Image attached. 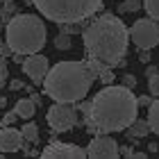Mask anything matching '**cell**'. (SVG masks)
I'll list each match as a JSON object with an SVG mask.
<instances>
[{
  "label": "cell",
  "instance_id": "1",
  "mask_svg": "<svg viewBox=\"0 0 159 159\" xmlns=\"http://www.w3.org/2000/svg\"><path fill=\"white\" fill-rule=\"evenodd\" d=\"M82 102V100H80ZM80 109L86 116V132L89 134H111L123 132L129 123L136 118L139 102L132 89L125 84H105L91 102H82Z\"/></svg>",
  "mask_w": 159,
  "mask_h": 159
},
{
  "label": "cell",
  "instance_id": "2",
  "mask_svg": "<svg viewBox=\"0 0 159 159\" xmlns=\"http://www.w3.org/2000/svg\"><path fill=\"white\" fill-rule=\"evenodd\" d=\"M82 41H84L86 57L100 59L114 68L123 64V57H125L129 43V32L127 25L116 14L105 11L86 25V30L82 32Z\"/></svg>",
  "mask_w": 159,
  "mask_h": 159
},
{
  "label": "cell",
  "instance_id": "3",
  "mask_svg": "<svg viewBox=\"0 0 159 159\" xmlns=\"http://www.w3.org/2000/svg\"><path fill=\"white\" fill-rule=\"evenodd\" d=\"M93 80L96 77L86 61H59L48 68L43 77V91L55 102H80L91 91Z\"/></svg>",
  "mask_w": 159,
  "mask_h": 159
},
{
  "label": "cell",
  "instance_id": "4",
  "mask_svg": "<svg viewBox=\"0 0 159 159\" xmlns=\"http://www.w3.org/2000/svg\"><path fill=\"white\" fill-rule=\"evenodd\" d=\"M48 30L46 23L37 14H16L5 30V43L14 52L20 55H32L41 52V48L46 46Z\"/></svg>",
  "mask_w": 159,
  "mask_h": 159
},
{
  "label": "cell",
  "instance_id": "5",
  "mask_svg": "<svg viewBox=\"0 0 159 159\" xmlns=\"http://www.w3.org/2000/svg\"><path fill=\"white\" fill-rule=\"evenodd\" d=\"M43 18L57 25H75L102 9V0H32Z\"/></svg>",
  "mask_w": 159,
  "mask_h": 159
},
{
  "label": "cell",
  "instance_id": "6",
  "mask_svg": "<svg viewBox=\"0 0 159 159\" xmlns=\"http://www.w3.org/2000/svg\"><path fill=\"white\" fill-rule=\"evenodd\" d=\"M129 39L139 50H152L159 46V23L155 18H139L132 27H127Z\"/></svg>",
  "mask_w": 159,
  "mask_h": 159
},
{
  "label": "cell",
  "instance_id": "7",
  "mask_svg": "<svg viewBox=\"0 0 159 159\" xmlns=\"http://www.w3.org/2000/svg\"><path fill=\"white\" fill-rule=\"evenodd\" d=\"M46 120H48V125H50L52 132H70L80 123L75 102H55L48 109Z\"/></svg>",
  "mask_w": 159,
  "mask_h": 159
},
{
  "label": "cell",
  "instance_id": "8",
  "mask_svg": "<svg viewBox=\"0 0 159 159\" xmlns=\"http://www.w3.org/2000/svg\"><path fill=\"white\" fill-rule=\"evenodd\" d=\"M84 150H86V157H91V159H116L120 155V146L109 134H102V132L93 134L91 143Z\"/></svg>",
  "mask_w": 159,
  "mask_h": 159
},
{
  "label": "cell",
  "instance_id": "9",
  "mask_svg": "<svg viewBox=\"0 0 159 159\" xmlns=\"http://www.w3.org/2000/svg\"><path fill=\"white\" fill-rule=\"evenodd\" d=\"M43 159H84L86 150L75 146V143H64V141H52L43 148L41 152Z\"/></svg>",
  "mask_w": 159,
  "mask_h": 159
},
{
  "label": "cell",
  "instance_id": "10",
  "mask_svg": "<svg viewBox=\"0 0 159 159\" xmlns=\"http://www.w3.org/2000/svg\"><path fill=\"white\" fill-rule=\"evenodd\" d=\"M20 66H23L25 75H30V80L34 84H43V77H46L50 64H48V57H43L41 52H32L23 59Z\"/></svg>",
  "mask_w": 159,
  "mask_h": 159
},
{
  "label": "cell",
  "instance_id": "11",
  "mask_svg": "<svg viewBox=\"0 0 159 159\" xmlns=\"http://www.w3.org/2000/svg\"><path fill=\"white\" fill-rule=\"evenodd\" d=\"M27 146V141L23 139L20 129L11 125H0V152H18Z\"/></svg>",
  "mask_w": 159,
  "mask_h": 159
},
{
  "label": "cell",
  "instance_id": "12",
  "mask_svg": "<svg viewBox=\"0 0 159 159\" xmlns=\"http://www.w3.org/2000/svg\"><path fill=\"white\" fill-rule=\"evenodd\" d=\"M86 66H89V70L93 73V77L102 80L105 84H111V82H114V70H111V66H107L105 61L89 57V59H86Z\"/></svg>",
  "mask_w": 159,
  "mask_h": 159
},
{
  "label": "cell",
  "instance_id": "13",
  "mask_svg": "<svg viewBox=\"0 0 159 159\" xmlns=\"http://www.w3.org/2000/svg\"><path fill=\"white\" fill-rule=\"evenodd\" d=\"M123 132H127L129 139H143V136H148V134H150V125H148V120H139V118H134L125 129H123Z\"/></svg>",
  "mask_w": 159,
  "mask_h": 159
},
{
  "label": "cell",
  "instance_id": "14",
  "mask_svg": "<svg viewBox=\"0 0 159 159\" xmlns=\"http://www.w3.org/2000/svg\"><path fill=\"white\" fill-rule=\"evenodd\" d=\"M14 111H16L18 118L30 120V118L34 116V111H37V105L32 102V98H23V100H18V102L14 105Z\"/></svg>",
  "mask_w": 159,
  "mask_h": 159
},
{
  "label": "cell",
  "instance_id": "15",
  "mask_svg": "<svg viewBox=\"0 0 159 159\" xmlns=\"http://www.w3.org/2000/svg\"><path fill=\"white\" fill-rule=\"evenodd\" d=\"M148 125H150V132L159 136V98H155L148 105Z\"/></svg>",
  "mask_w": 159,
  "mask_h": 159
},
{
  "label": "cell",
  "instance_id": "16",
  "mask_svg": "<svg viewBox=\"0 0 159 159\" xmlns=\"http://www.w3.org/2000/svg\"><path fill=\"white\" fill-rule=\"evenodd\" d=\"M146 75H148V91H150V96L159 98V68L157 66H148Z\"/></svg>",
  "mask_w": 159,
  "mask_h": 159
},
{
  "label": "cell",
  "instance_id": "17",
  "mask_svg": "<svg viewBox=\"0 0 159 159\" xmlns=\"http://www.w3.org/2000/svg\"><path fill=\"white\" fill-rule=\"evenodd\" d=\"M20 134H23V139L27 141V143H37L39 141V125H37V123H25V125H23V132H20Z\"/></svg>",
  "mask_w": 159,
  "mask_h": 159
},
{
  "label": "cell",
  "instance_id": "18",
  "mask_svg": "<svg viewBox=\"0 0 159 159\" xmlns=\"http://www.w3.org/2000/svg\"><path fill=\"white\" fill-rule=\"evenodd\" d=\"M143 9L148 11V16L150 18H155V20H159V0H143Z\"/></svg>",
  "mask_w": 159,
  "mask_h": 159
},
{
  "label": "cell",
  "instance_id": "19",
  "mask_svg": "<svg viewBox=\"0 0 159 159\" xmlns=\"http://www.w3.org/2000/svg\"><path fill=\"white\" fill-rule=\"evenodd\" d=\"M141 5H143V0H123L120 11H136V9H141Z\"/></svg>",
  "mask_w": 159,
  "mask_h": 159
},
{
  "label": "cell",
  "instance_id": "20",
  "mask_svg": "<svg viewBox=\"0 0 159 159\" xmlns=\"http://www.w3.org/2000/svg\"><path fill=\"white\" fill-rule=\"evenodd\" d=\"M55 46L59 50H68L70 48V37H68V34H59V37L55 39Z\"/></svg>",
  "mask_w": 159,
  "mask_h": 159
},
{
  "label": "cell",
  "instance_id": "21",
  "mask_svg": "<svg viewBox=\"0 0 159 159\" xmlns=\"http://www.w3.org/2000/svg\"><path fill=\"white\" fill-rule=\"evenodd\" d=\"M16 111H9V114H5V118H2V125H14L16 123Z\"/></svg>",
  "mask_w": 159,
  "mask_h": 159
},
{
  "label": "cell",
  "instance_id": "22",
  "mask_svg": "<svg viewBox=\"0 0 159 159\" xmlns=\"http://www.w3.org/2000/svg\"><path fill=\"white\" fill-rule=\"evenodd\" d=\"M123 84L129 86V89H134V86H136V77L134 75H123Z\"/></svg>",
  "mask_w": 159,
  "mask_h": 159
},
{
  "label": "cell",
  "instance_id": "23",
  "mask_svg": "<svg viewBox=\"0 0 159 159\" xmlns=\"http://www.w3.org/2000/svg\"><path fill=\"white\" fill-rule=\"evenodd\" d=\"M0 73H9V68H7V57L0 55Z\"/></svg>",
  "mask_w": 159,
  "mask_h": 159
},
{
  "label": "cell",
  "instance_id": "24",
  "mask_svg": "<svg viewBox=\"0 0 159 159\" xmlns=\"http://www.w3.org/2000/svg\"><path fill=\"white\" fill-rule=\"evenodd\" d=\"M9 89H11V91H20V89H23V84H20L18 80H11V82H9Z\"/></svg>",
  "mask_w": 159,
  "mask_h": 159
},
{
  "label": "cell",
  "instance_id": "25",
  "mask_svg": "<svg viewBox=\"0 0 159 159\" xmlns=\"http://www.w3.org/2000/svg\"><path fill=\"white\" fill-rule=\"evenodd\" d=\"M136 102H139V105H143V107H148L150 102H152V100H150V96H143V98H136Z\"/></svg>",
  "mask_w": 159,
  "mask_h": 159
},
{
  "label": "cell",
  "instance_id": "26",
  "mask_svg": "<svg viewBox=\"0 0 159 159\" xmlns=\"http://www.w3.org/2000/svg\"><path fill=\"white\" fill-rule=\"evenodd\" d=\"M7 75H9V73H0V89H5V84H7Z\"/></svg>",
  "mask_w": 159,
  "mask_h": 159
},
{
  "label": "cell",
  "instance_id": "27",
  "mask_svg": "<svg viewBox=\"0 0 159 159\" xmlns=\"http://www.w3.org/2000/svg\"><path fill=\"white\" fill-rule=\"evenodd\" d=\"M32 102L34 105H41V96H39V93H32Z\"/></svg>",
  "mask_w": 159,
  "mask_h": 159
},
{
  "label": "cell",
  "instance_id": "28",
  "mask_svg": "<svg viewBox=\"0 0 159 159\" xmlns=\"http://www.w3.org/2000/svg\"><path fill=\"white\" fill-rule=\"evenodd\" d=\"M0 107H7V96H0Z\"/></svg>",
  "mask_w": 159,
  "mask_h": 159
},
{
  "label": "cell",
  "instance_id": "29",
  "mask_svg": "<svg viewBox=\"0 0 159 159\" xmlns=\"http://www.w3.org/2000/svg\"><path fill=\"white\" fill-rule=\"evenodd\" d=\"M0 2H11V0H0Z\"/></svg>",
  "mask_w": 159,
  "mask_h": 159
},
{
  "label": "cell",
  "instance_id": "30",
  "mask_svg": "<svg viewBox=\"0 0 159 159\" xmlns=\"http://www.w3.org/2000/svg\"><path fill=\"white\" fill-rule=\"evenodd\" d=\"M2 43H5V41H2V39H0V48H2Z\"/></svg>",
  "mask_w": 159,
  "mask_h": 159
},
{
  "label": "cell",
  "instance_id": "31",
  "mask_svg": "<svg viewBox=\"0 0 159 159\" xmlns=\"http://www.w3.org/2000/svg\"><path fill=\"white\" fill-rule=\"evenodd\" d=\"M0 125H2V120H0Z\"/></svg>",
  "mask_w": 159,
  "mask_h": 159
},
{
  "label": "cell",
  "instance_id": "32",
  "mask_svg": "<svg viewBox=\"0 0 159 159\" xmlns=\"http://www.w3.org/2000/svg\"><path fill=\"white\" fill-rule=\"evenodd\" d=\"M0 27H2V23H0Z\"/></svg>",
  "mask_w": 159,
  "mask_h": 159
}]
</instances>
